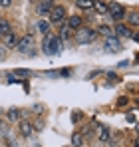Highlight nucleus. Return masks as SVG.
Segmentation results:
<instances>
[{"mask_svg": "<svg viewBox=\"0 0 139 147\" xmlns=\"http://www.w3.org/2000/svg\"><path fill=\"white\" fill-rule=\"evenodd\" d=\"M42 48H44V52H46L48 56L60 54V52H62V40H60L58 36H54V34H46V38H44V44H42Z\"/></svg>", "mask_w": 139, "mask_h": 147, "instance_id": "1", "label": "nucleus"}, {"mask_svg": "<svg viewBox=\"0 0 139 147\" xmlns=\"http://www.w3.org/2000/svg\"><path fill=\"white\" fill-rule=\"evenodd\" d=\"M74 38H76V42H78V44L86 46V44H92V42H93V38H95V32H93L92 28H78Z\"/></svg>", "mask_w": 139, "mask_h": 147, "instance_id": "2", "label": "nucleus"}, {"mask_svg": "<svg viewBox=\"0 0 139 147\" xmlns=\"http://www.w3.org/2000/svg\"><path fill=\"white\" fill-rule=\"evenodd\" d=\"M66 8L64 6H54L52 12H50V22L52 24H64L66 22Z\"/></svg>", "mask_w": 139, "mask_h": 147, "instance_id": "3", "label": "nucleus"}, {"mask_svg": "<svg viewBox=\"0 0 139 147\" xmlns=\"http://www.w3.org/2000/svg\"><path fill=\"white\" fill-rule=\"evenodd\" d=\"M103 50H105L107 54H115V52H119V50H121V42H119V38H115V36H111V38H105Z\"/></svg>", "mask_w": 139, "mask_h": 147, "instance_id": "4", "label": "nucleus"}, {"mask_svg": "<svg viewBox=\"0 0 139 147\" xmlns=\"http://www.w3.org/2000/svg\"><path fill=\"white\" fill-rule=\"evenodd\" d=\"M16 48H18V52H22V54L32 52V48H34V36H24L22 40L16 44Z\"/></svg>", "mask_w": 139, "mask_h": 147, "instance_id": "5", "label": "nucleus"}, {"mask_svg": "<svg viewBox=\"0 0 139 147\" xmlns=\"http://www.w3.org/2000/svg\"><path fill=\"white\" fill-rule=\"evenodd\" d=\"M109 14H111V18L113 20H123V16H125V8L121 6V4H117V2H113L111 6H109Z\"/></svg>", "mask_w": 139, "mask_h": 147, "instance_id": "6", "label": "nucleus"}, {"mask_svg": "<svg viewBox=\"0 0 139 147\" xmlns=\"http://www.w3.org/2000/svg\"><path fill=\"white\" fill-rule=\"evenodd\" d=\"M113 34H115V38H131V36H133V32L125 24H117L115 30H113Z\"/></svg>", "mask_w": 139, "mask_h": 147, "instance_id": "7", "label": "nucleus"}, {"mask_svg": "<svg viewBox=\"0 0 139 147\" xmlns=\"http://www.w3.org/2000/svg\"><path fill=\"white\" fill-rule=\"evenodd\" d=\"M6 119L8 121H20L22 119V109L20 107H10L8 113H6Z\"/></svg>", "mask_w": 139, "mask_h": 147, "instance_id": "8", "label": "nucleus"}, {"mask_svg": "<svg viewBox=\"0 0 139 147\" xmlns=\"http://www.w3.org/2000/svg\"><path fill=\"white\" fill-rule=\"evenodd\" d=\"M52 8H54V0H42L40 2V6H38V14H50L52 12Z\"/></svg>", "mask_w": 139, "mask_h": 147, "instance_id": "9", "label": "nucleus"}, {"mask_svg": "<svg viewBox=\"0 0 139 147\" xmlns=\"http://www.w3.org/2000/svg\"><path fill=\"white\" fill-rule=\"evenodd\" d=\"M34 133V125L28 121H24V119H20V135H24V137H30Z\"/></svg>", "mask_w": 139, "mask_h": 147, "instance_id": "10", "label": "nucleus"}, {"mask_svg": "<svg viewBox=\"0 0 139 147\" xmlns=\"http://www.w3.org/2000/svg\"><path fill=\"white\" fill-rule=\"evenodd\" d=\"M16 44H18L16 34H12V32H10V34H6V36H4V48H6V50H8V48H14Z\"/></svg>", "mask_w": 139, "mask_h": 147, "instance_id": "11", "label": "nucleus"}, {"mask_svg": "<svg viewBox=\"0 0 139 147\" xmlns=\"http://www.w3.org/2000/svg\"><path fill=\"white\" fill-rule=\"evenodd\" d=\"M66 20H68V24H66V26H70L72 30L82 28V18H80V16H70V18H66Z\"/></svg>", "mask_w": 139, "mask_h": 147, "instance_id": "12", "label": "nucleus"}, {"mask_svg": "<svg viewBox=\"0 0 139 147\" xmlns=\"http://www.w3.org/2000/svg\"><path fill=\"white\" fill-rule=\"evenodd\" d=\"M93 10L97 14H105V12H109V6L103 4V2H93Z\"/></svg>", "mask_w": 139, "mask_h": 147, "instance_id": "13", "label": "nucleus"}, {"mask_svg": "<svg viewBox=\"0 0 139 147\" xmlns=\"http://www.w3.org/2000/svg\"><path fill=\"white\" fill-rule=\"evenodd\" d=\"M58 38H60V40H64V42L70 40V38H72V28H70V26H62V30H60V36H58Z\"/></svg>", "mask_w": 139, "mask_h": 147, "instance_id": "14", "label": "nucleus"}, {"mask_svg": "<svg viewBox=\"0 0 139 147\" xmlns=\"http://www.w3.org/2000/svg\"><path fill=\"white\" fill-rule=\"evenodd\" d=\"M97 32H99V34H101V36H105V38H111V36H115V34H113V30H111V28H109V26H99V28H97Z\"/></svg>", "mask_w": 139, "mask_h": 147, "instance_id": "15", "label": "nucleus"}, {"mask_svg": "<svg viewBox=\"0 0 139 147\" xmlns=\"http://www.w3.org/2000/svg\"><path fill=\"white\" fill-rule=\"evenodd\" d=\"M72 145H74V147H82V145H84V135H82V133H74V137H72Z\"/></svg>", "mask_w": 139, "mask_h": 147, "instance_id": "16", "label": "nucleus"}, {"mask_svg": "<svg viewBox=\"0 0 139 147\" xmlns=\"http://www.w3.org/2000/svg\"><path fill=\"white\" fill-rule=\"evenodd\" d=\"M0 34H2V36L10 34V22H8V20H4V18L0 20Z\"/></svg>", "mask_w": 139, "mask_h": 147, "instance_id": "17", "label": "nucleus"}, {"mask_svg": "<svg viewBox=\"0 0 139 147\" xmlns=\"http://www.w3.org/2000/svg\"><path fill=\"white\" fill-rule=\"evenodd\" d=\"M127 22H129L131 26H139V12H129Z\"/></svg>", "mask_w": 139, "mask_h": 147, "instance_id": "18", "label": "nucleus"}, {"mask_svg": "<svg viewBox=\"0 0 139 147\" xmlns=\"http://www.w3.org/2000/svg\"><path fill=\"white\" fill-rule=\"evenodd\" d=\"M38 30L46 36V34H50V24H48L46 20H40V22H38Z\"/></svg>", "mask_w": 139, "mask_h": 147, "instance_id": "19", "label": "nucleus"}, {"mask_svg": "<svg viewBox=\"0 0 139 147\" xmlns=\"http://www.w3.org/2000/svg\"><path fill=\"white\" fill-rule=\"evenodd\" d=\"M80 8H93V0H76Z\"/></svg>", "mask_w": 139, "mask_h": 147, "instance_id": "20", "label": "nucleus"}, {"mask_svg": "<svg viewBox=\"0 0 139 147\" xmlns=\"http://www.w3.org/2000/svg\"><path fill=\"white\" fill-rule=\"evenodd\" d=\"M109 139V131L107 127H99V141H107Z\"/></svg>", "mask_w": 139, "mask_h": 147, "instance_id": "21", "label": "nucleus"}, {"mask_svg": "<svg viewBox=\"0 0 139 147\" xmlns=\"http://www.w3.org/2000/svg\"><path fill=\"white\" fill-rule=\"evenodd\" d=\"M6 133H8V125L0 119V135H6Z\"/></svg>", "mask_w": 139, "mask_h": 147, "instance_id": "22", "label": "nucleus"}, {"mask_svg": "<svg viewBox=\"0 0 139 147\" xmlns=\"http://www.w3.org/2000/svg\"><path fill=\"white\" fill-rule=\"evenodd\" d=\"M6 52H8V50L4 48V46H0V62H4V60H6Z\"/></svg>", "mask_w": 139, "mask_h": 147, "instance_id": "23", "label": "nucleus"}, {"mask_svg": "<svg viewBox=\"0 0 139 147\" xmlns=\"http://www.w3.org/2000/svg\"><path fill=\"white\" fill-rule=\"evenodd\" d=\"M10 4H12V0H0V6H2V8H8Z\"/></svg>", "mask_w": 139, "mask_h": 147, "instance_id": "24", "label": "nucleus"}, {"mask_svg": "<svg viewBox=\"0 0 139 147\" xmlns=\"http://www.w3.org/2000/svg\"><path fill=\"white\" fill-rule=\"evenodd\" d=\"M117 105L121 107V105H127V98H119L117 99Z\"/></svg>", "mask_w": 139, "mask_h": 147, "instance_id": "25", "label": "nucleus"}, {"mask_svg": "<svg viewBox=\"0 0 139 147\" xmlns=\"http://www.w3.org/2000/svg\"><path fill=\"white\" fill-rule=\"evenodd\" d=\"M131 38H133V40H135V42H137V44H139V32H137V34H133Z\"/></svg>", "mask_w": 139, "mask_h": 147, "instance_id": "26", "label": "nucleus"}, {"mask_svg": "<svg viewBox=\"0 0 139 147\" xmlns=\"http://www.w3.org/2000/svg\"><path fill=\"white\" fill-rule=\"evenodd\" d=\"M133 147H139V139H137V141H135V145H133Z\"/></svg>", "mask_w": 139, "mask_h": 147, "instance_id": "27", "label": "nucleus"}, {"mask_svg": "<svg viewBox=\"0 0 139 147\" xmlns=\"http://www.w3.org/2000/svg\"><path fill=\"white\" fill-rule=\"evenodd\" d=\"M0 38H2V34H0Z\"/></svg>", "mask_w": 139, "mask_h": 147, "instance_id": "28", "label": "nucleus"}, {"mask_svg": "<svg viewBox=\"0 0 139 147\" xmlns=\"http://www.w3.org/2000/svg\"><path fill=\"white\" fill-rule=\"evenodd\" d=\"M137 129H139V125H137Z\"/></svg>", "mask_w": 139, "mask_h": 147, "instance_id": "29", "label": "nucleus"}]
</instances>
